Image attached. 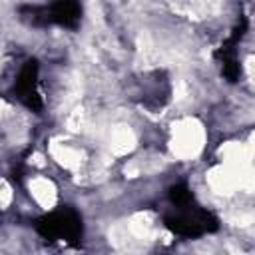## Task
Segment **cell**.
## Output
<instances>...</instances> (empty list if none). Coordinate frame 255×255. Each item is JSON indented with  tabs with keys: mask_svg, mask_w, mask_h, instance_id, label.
<instances>
[{
	"mask_svg": "<svg viewBox=\"0 0 255 255\" xmlns=\"http://www.w3.org/2000/svg\"><path fill=\"white\" fill-rule=\"evenodd\" d=\"M203 139H205V131L197 120L193 118L179 120L171 129V141H169L171 153L177 159H191L201 151Z\"/></svg>",
	"mask_w": 255,
	"mask_h": 255,
	"instance_id": "1",
	"label": "cell"
},
{
	"mask_svg": "<svg viewBox=\"0 0 255 255\" xmlns=\"http://www.w3.org/2000/svg\"><path fill=\"white\" fill-rule=\"evenodd\" d=\"M207 183L215 193L231 195L235 189H239V173L225 165H217L207 173Z\"/></svg>",
	"mask_w": 255,
	"mask_h": 255,
	"instance_id": "2",
	"label": "cell"
},
{
	"mask_svg": "<svg viewBox=\"0 0 255 255\" xmlns=\"http://www.w3.org/2000/svg\"><path fill=\"white\" fill-rule=\"evenodd\" d=\"M135 147V133L129 126L118 124L110 129V151L114 155H126Z\"/></svg>",
	"mask_w": 255,
	"mask_h": 255,
	"instance_id": "3",
	"label": "cell"
},
{
	"mask_svg": "<svg viewBox=\"0 0 255 255\" xmlns=\"http://www.w3.org/2000/svg\"><path fill=\"white\" fill-rule=\"evenodd\" d=\"M28 187H30V193H32V197L36 199V203L40 207H44V209H52L54 207V203H56V187L48 177H42V175L32 177Z\"/></svg>",
	"mask_w": 255,
	"mask_h": 255,
	"instance_id": "4",
	"label": "cell"
},
{
	"mask_svg": "<svg viewBox=\"0 0 255 255\" xmlns=\"http://www.w3.org/2000/svg\"><path fill=\"white\" fill-rule=\"evenodd\" d=\"M128 231L131 233L133 239H149L153 233H155V221L151 217V213L147 211H141V213H135L129 221H128Z\"/></svg>",
	"mask_w": 255,
	"mask_h": 255,
	"instance_id": "5",
	"label": "cell"
},
{
	"mask_svg": "<svg viewBox=\"0 0 255 255\" xmlns=\"http://www.w3.org/2000/svg\"><path fill=\"white\" fill-rule=\"evenodd\" d=\"M52 155L58 163H62L68 169H76L82 165V151L74 145L68 143H54L52 145Z\"/></svg>",
	"mask_w": 255,
	"mask_h": 255,
	"instance_id": "6",
	"label": "cell"
},
{
	"mask_svg": "<svg viewBox=\"0 0 255 255\" xmlns=\"http://www.w3.org/2000/svg\"><path fill=\"white\" fill-rule=\"evenodd\" d=\"M4 112H6V104H4V100L0 98V118L4 116Z\"/></svg>",
	"mask_w": 255,
	"mask_h": 255,
	"instance_id": "7",
	"label": "cell"
}]
</instances>
